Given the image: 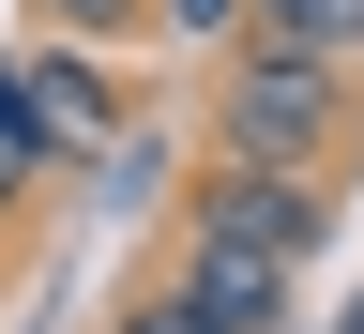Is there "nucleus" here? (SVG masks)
<instances>
[{"instance_id":"1","label":"nucleus","mask_w":364,"mask_h":334,"mask_svg":"<svg viewBox=\"0 0 364 334\" xmlns=\"http://www.w3.org/2000/svg\"><path fill=\"white\" fill-rule=\"evenodd\" d=\"M213 137H228V167H334L349 152V61H304V46H228V76H213Z\"/></svg>"},{"instance_id":"2","label":"nucleus","mask_w":364,"mask_h":334,"mask_svg":"<svg viewBox=\"0 0 364 334\" xmlns=\"http://www.w3.org/2000/svg\"><path fill=\"white\" fill-rule=\"evenodd\" d=\"M182 228H198V244H258V259L304 273L318 244H334V198H318L304 167H213L198 198H182Z\"/></svg>"},{"instance_id":"3","label":"nucleus","mask_w":364,"mask_h":334,"mask_svg":"<svg viewBox=\"0 0 364 334\" xmlns=\"http://www.w3.org/2000/svg\"><path fill=\"white\" fill-rule=\"evenodd\" d=\"M182 304H198L213 334H289L273 304H289V259H258V244H182Z\"/></svg>"},{"instance_id":"4","label":"nucleus","mask_w":364,"mask_h":334,"mask_svg":"<svg viewBox=\"0 0 364 334\" xmlns=\"http://www.w3.org/2000/svg\"><path fill=\"white\" fill-rule=\"evenodd\" d=\"M31 107H46V137H61V152H91V137H122V91L91 76V46H31Z\"/></svg>"},{"instance_id":"5","label":"nucleus","mask_w":364,"mask_h":334,"mask_svg":"<svg viewBox=\"0 0 364 334\" xmlns=\"http://www.w3.org/2000/svg\"><path fill=\"white\" fill-rule=\"evenodd\" d=\"M243 46H304V61H364V0H258Z\"/></svg>"},{"instance_id":"6","label":"nucleus","mask_w":364,"mask_h":334,"mask_svg":"<svg viewBox=\"0 0 364 334\" xmlns=\"http://www.w3.org/2000/svg\"><path fill=\"white\" fill-rule=\"evenodd\" d=\"M61 167V137H46V107H31V76H0V213L31 198V182Z\"/></svg>"},{"instance_id":"7","label":"nucleus","mask_w":364,"mask_h":334,"mask_svg":"<svg viewBox=\"0 0 364 334\" xmlns=\"http://www.w3.org/2000/svg\"><path fill=\"white\" fill-rule=\"evenodd\" d=\"M61 46H122V31H152V0H31Z\"/></svg>"},{"instance_id":"8","label":"nucleus","mask_w":364,"mask_h":334,"mask_svg":"<svg viewBox=\"0 0 364 334\" xmlns=\"http://www.w3.org/2000/svg\"><path fill=\"white\" fill-rule=\"evenodd\" d=\"M243 16H258V0H167V31H182V46H243Z\"/></svg>"},{"instance_id":"9","label":"nucleus","mask_w":364,"mask_h":334,"mask_svg":"<svg viewBox=\"0 0 364 334\" xmlns=\"http://www.w3.org/2000/svg\"><path fill=\"white\" fill-rule=\"evenodd\" d=\"M122 334H213V319H198V304H182V289H152V304H136Z\"/></svg>"},{"instance_id":"10","label":"nucleus","mask_w":364,"mask_h":334,"mask_svg":"<svg viewBox=\"0 0 364 334\" xmlns=\"http://www.w3.org/2000/svg\"><path fill=\"white\" fill-rule=\"evenodd\" d=\"M349 334H364V304H349Z\"/></svg>"}]
</instances>
